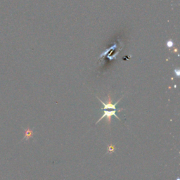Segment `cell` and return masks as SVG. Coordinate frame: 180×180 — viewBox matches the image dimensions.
<instances>
[{
    "label": "cell",
    "mask_w": 180,
    "mask_h": 180,
    "mask_svg": "<svg viewBox=\"0 0 180 180\" xmlns=\"http://www.w3.org/2000/svg\"><path fill=\"white\" fill-rule=\"evenodd\" d=\"M33 134H34V132H33V129H30V128H27L26 129H25V133H24V137L23 140L29 141L31 138H33Z\"/></svg>",
    "instance_id": "cell-2"
},
{
    "label": "cell",
    "mask_w": 180,
    "mask_h": 180,
    "mask_svg": "<svg viewBox=\"0 0 180 180\" xmlns=\"http://www.w3.org/2000/svg\"><path fill=\"white\" fill-rule=\"evenodd\" d=\"M173 42H172V41H168V47H172V46H173Z\"/></svg>",
    "instance_id": "cell-4"
},
{
    "label": "cell",
    "mask_w": 180,
    "mask_h": 180,
    "mask_svg": "<svg viewBox=\"0 0 180 180\" xmlns=\"http://www.w3.org/2000/svg\"><path fill=\"white\" fill-rule=\"evenodd\" d=\"M117 111H118V110H111V111L104 110V111H103V116H102L101 118H100L98 120V121L96 122V124H98L100 121H101V120H103V118H106V123L108 124V125L109 126L111 123V118H112L113 116H115L117 118V119L120 120L119 117H118L116 115Z\"/></svg>",
    "instance_id": "cell-1"
},
{
    "label": "cell",
    "mask_w": 180,
    "mask_h": 180,
    "mask_svg": "<svg viewBox=\"0 0 180 180\" xmlns=\"http://www.w3.org/2000/svg\"><path fill=\"white\" fill-rule=\"evenodd\" d=\"M107 150H108V153H113V152H115V151H116V146H115V145H113V144H110V145H108V148H107Z\"/></svg>",
    "instance_id": "cell-3"
},
{
    "label": "cell",
    "mask_w": 180,
    "mask_h": 180,
    "mask_svg": "<svg viewBox=\"0 0 180 180\" xmlns=\"http://www.w3.org/2000/svg\"><path fill=\"white\" fill-rule=\"evenodd\" d=\"M174 73H175V74L177 75V77H179V69L174 70Z\"/></svg>",
    "instance_id": "cell-5"
}]
</instances>
